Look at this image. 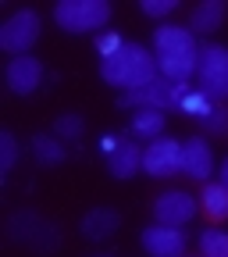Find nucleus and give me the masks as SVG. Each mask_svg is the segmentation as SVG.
Instances as JSON below:
<instances>
[{"label": "nucleus", "instance_id": "f257e3e1", "mask_svg": "<svg viewBox=\"0 0 228 257\" xmlns=\"http://www.w3.org/2000/svg\"><path fill=\"white\" fill-rule=\"evenodd\" d=\"M100 79L114 89H125V93H132V89H143L150 86L153 79H160L157 72V57L153 50H146L143 43H125L114 57H104L100 61Z\"/></svg>", "mask_w": 228, "mask_h": 257}, {"label": "nucleus", "instance_id": "f03ea898", "mask_svg": "<svg viewBox=\"0 0 228 257\" xmlns=\"http://www.w3.org/2000/svg\"><path fill=\"white\" fill-rule=\"evenodd\" d=\"M54 22L72 32V36H82V32H96L111 22V4L107 0H57L54 4Z\"/></svg>", "mask_w": 228, "mask_h": 257}, {"label": "nucleus", "instance_id": "7ed1b4c3", "mask_svg": "<svg viewBox=\"0 0 228 257\" xmlns=\"http://www.w3.org/2000/svg\"><path fill=\"white\" fill-rule=\"evenodd\" d=\"M185 93H189V82H168V79H153L150 86L143 89H132V93H121L118 96V104L121 107H153V111H178L182 100H185Z\"/></svg>", "mask_w": 228, "mask_h": 257}, {"label": "nucleus", "instance_id": "20e7f679", "mask_svg": "<svg viewBox=\"0 0 228 257\" xmlns=\"http://www.w3.org/2000/svg\"><path fill=\"white\" fill-rule=\"evenodd\" d=\"M200 93H207L214 104L228 100V47L221 43H203L200 47Z\"/></svg>", "mask_w": 228, "mask_h": 257}, {"label": "nucleus", "instance_id": "39448f33", "mask_svg": "<svg viewBox=\"0 0 228 257\" xmlns=\"http://www.w3.org/2000/svg\"><path fill=\"white\" fill-rule=\"evenodd\" d=\"M8 232H11L15 243H25L29 250H40V253H50L61 243V232L50 221H43L40 214H32V211H18L8 221Z\"/></svg>", "mask_w": 228, "mask_h": 257}, {"label": "nucleus", "instance_id": "423d86ee", "mask_svg": "<svg viewBox=\"0 0 228 257\" xmlns=\"http://www.w3.org/2000/svg\"><path fill=\"white\" fill-rule=\"evenodd\" d=\"M40 40V15L36 11H15L4 25H0V47H4L11 57H22L36 47Z\"/></svg>", "mask_w": 228, "mask_h": 257}, {"label": "nucleus", "instance_id": "0eeeda50", "mask_svg": "<svg viewBox=\"0 0 228 257\" xmlns=\"http://www.w3.org/2000/svg\"><path fill=\"white\" fill-rule=\"evenodd\" d=\"M143 172L150 179L182 175V143L171 140V136H160V140L146 143V150H143Z\"/></svg>", "mask_w": 228, "mask_h": 257}, {"label": "nucleus", "instance_id": "6e6552de", "mask_svg": "<svg viewBox=\"0 0 228 257\" xmlns=\"http://www.w3.org/2000/svg\"><path fill=\"white\" fill-rule=\"evenodd\" d=\"M196 214H200V200L192 197V193H185V189H168V193H160V197L153 200V218L160 225L182 229V225L192 221Z\"/></svg>", "mask_w": 228, "mask_h": 257}, {"label": "nucleus", "instance_id": "1a4fd4ad", "mask_svg": "<svg viewBox=\"0 0 228 257\" xmlns=\"http://www.w3.org/2000/svg\"><path fill=\"white\" fill-rule=\"evenodd\" d=\"M139 243L150 257H185V246H189V236L182 229H175V225H146V229L139 232Z\"/></svg>", "mask_w": 228, "mask_h": 257}, {"label": "nucleus", "instance_id": "9d476101", "mask_svg": "<svg viewBox=\"0 0 228 257\" xmlns=\"http://www.w3.org/2000/svg\"><path fill=\"white\" fill-rule=\"evenodd\" d=\"M4 79H8V89H11L15 96H29V93H36L40 82H43V61H40V57H32V54L11 57Z\"/></svg>", "mask_w": 228, "mask_h": 257}, {"label": "nucleus", "instance_id": "9b49d317", "mask_svg": "<svg viewBox=\"0 0 228 257\" xmlns=\"http://www.w3.org/2000/svg\"><path fill=\"white\" fill-rule=\"evenodd\" d=\"M182 175L192 182H207L214 175V150L203 136H189L182 143Z\"/></svg>", "mask_w": 228, "mask_h": 257}, {"label": "nucleus", "instance_id": "f8f14e48", "mask_svg": "<svg viewBox=\"0 0 228 257\" xmlns=\"http://www.w3.org/2000/svg\"><path fill=\"white\" fill-rule=\"evenodd\" d=\"M185 50H200L196 36L189 25H157L153 29V57L160 54H185Z\"/></svg>", "mask_w": 228, "mask_h": 257}, {"label": "nucleus", "instance_id": "ddd939ff", "mask_svg": "<svg viewBox=\"0 0 228 257\" xmlns=\"http://www.w3.org/2000/svg\"><path fill=\"white\" fill-rule=\"evenodd\" d=\"M224 18H228V4H224V0H203V4L192 8L189 29H192V36H210V32L221 29Z\"/></svg>", "mask_w": 228, "mask_h": 257}, {"label": "nucleus", "instance_id": "4468645a", "mask_svg": "<svg viewBox=\"0 0 228 257\" xmlns=\"http://www.w3.org/2000/svg\"><path fill=\"white\" fill-rule=\"evenodd\" d=\"M107 168H111L114 179H132V175H139V168H143V147L132 143V140H121V147L107 157Z\"/></svg>", "mask_w": 228, "mask_h": 257}, {"label": "nucleus", "instance_id": "2eb2a0df", "mask_svg": "<svg viewBox=\"0 0 228 257\" xmlns=\"http://www.w3.org/2000/svg\"><path fill=\"white\" fill-rule=\"evenodd\" d=\"M118 225H121L118 211H111V207H93V211H86V218H82V236L93 239V243H100V239L114 236Z\"/></svg>", "mask_w": 228, "mask_h": 257}, {"label": "nucleus", "instance_id": "dca6fc26", "mask_svg": "<svg viewBox=\"0 0 228 257\" xmlns=\"http://www.w3.org/2000/svg\"><path fill=\"white\" fill-rule=\"evenodd\" d=\"M164 125H168L164 111L139 107V111L132 114V121H128V133H132V136H139V140H146V143H153V140H160V136H164Z\"/></svg>", "mask_w": 228, "mask_h": 257}, {"label": "nucleus", "instance_id": "f3484780", "mask_svg": "<svg viewBox=\"0 0 228 257\" xmlns=\"http://www.w3.org/2000/svg\"><path fill=\"white\" fill-rule=\"evenodd\" d=\"M200 211L210 221H224L228 218V186L224 182H203V189H200Z\"/></svg>", "mask_w": 228, "mask_h": 257}, {"label": "nucleus", "instance_id": "a211bd4d", "mask_svg": "<svg viewBox=\"0 0 228 257\" xmlns=\"http://www.w3.org/2000/svg\"><path fill=\"white\" fill-rule=\"evenodd\" d=\"M32 157L40 161V165H47V168H54V165H61L64 157H68V150H64V140H57L54 133H40V136H32Z\"/></svg>", "mask_w": 228, "mask_h": 257}, {"label": "nucleus", "instance_id": "6ab92c4d", "mask_svg": "<svg viewBox=\"0 0 228 257\" xmlns=\"http://www.w3.org/2000/svg\"><path fill=\"white\" fill-rule=\"evenodd\" d=\"M200 257H228V232L221 225H207L200 232Z\"/></svg>", "mask_w": 228, "mask_h": 257}, {"label": "nucleus", "instance_id": "aec40b11", "mask_svg": "<svg viewBox=\"0 0 228 257\" xmlns=\"http://www.w3.org/2000/svg\"><path fill=\"white\" fill-rule=\"evenodd\" d=\"M210 107H214V100H210L207 93H200V89H189L178 111H182V114H189V118H196V121H203V118L210 114Z\"/></svg>", "mask_w": 228, "mask_h": 257}, {"label": "nucleus", "instance_id": "412c9836", "mask_svg": "<svg viewBox=\"0 0 228 257\" xmlns=\"http://www.w3.org/2000/svg\"><path fill=\"white\" fill-rule=\"evenodd\" d=\"M82 125H86V121H82L75 111H68V114H61V118L54 121V136H57V140H79V136H82Z\"/></svg>", "mask_w": 228, "mask_h": 257}, {"label": "nucleus", "instance_id": "4be33fe9", "mask_svg": "<svg viewBox=\"0 0 228 257\" xmlns=\"http://www.w3.org/2000/svg\"><path fill=\"white\" fill-rule=\"evenodd\" d=\"M200 125L207 128L210 136H228V107H224V104H214L210 114H207Z\"/></svg>", "mask_w": 228, "mask_h": 257}, {"label": "nucleus", "instance_id": "5701e85b", "mask_svg": "<svg viewBox=\"0 0 228 257\" xmlns=\"http://www.w3.org/2000/svg\"><path fill=\"white\" fill-rule=\"evenodd\" d=\"M18 161V143L11 133H0V172H11Z\"/></svg>", "mask_w": 228, "mask_h": 257}, {"label": "nucleus", "instance_id": "b1692460", "mask_svg": "<svg viewBox=\"0 0 228 257\" xmlns=\"http://www.w3.org/2000/svg\"><path fill=\"white\" fill-rule=\"evenodd\" d=\"M175 8H178V0H143V4H139V11L146 18H168Z\"/></svg>", "mask_w": 228, "mask_h": 257}, {"label": "nucleus", "instance_id": "393cba45", "mask_svg": "<svg viewBox=\"0 0 228 257\" xmlns=\"http://www.w3.org/2000/svg\"><path fill=\"white\" fill-rule=\"evenodd\" d=\"M121 47H125V40L118 36V32H100V36H96V50H100V61H104V57H114Z\"/></svg>", "mask_w": 228, "mask_h": 257}, {"label": "nucleus", "instance_id": "a878e982", "mask_svg": "<svg viewBox=\"0 0 228 257\" xmlns=\"http://www.w3.org/2000/svg\"><path fill=\"white\" fill-rule=\"evenodd\" d=\"M118 147H121V136H100V150H104L107 157H111Z\"/></svg>", "mask_w": 228, "mask_h": 257}, {"label": "nucleus", "instance_id": "bb28decb", "mask_svg": "<svg viewBox=\"0 0 228 257\" xmlns=\"http://www.w3.org/2000/svg\"><path fill=\"white\" fill-rule=\"evenodd\" d=\"M221 182H224V186H228V157H224V161H221Z\"/></svg>", "mask_w": 228, "mask_h": 257}]
</instances>
